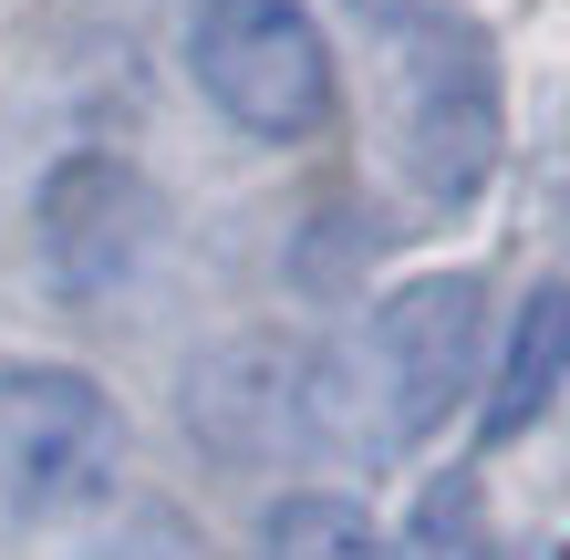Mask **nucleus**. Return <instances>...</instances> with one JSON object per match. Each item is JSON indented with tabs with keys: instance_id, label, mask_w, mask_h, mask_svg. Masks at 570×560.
I'll list each match as a JSON object with an SVG mask.
<instances>
[{
	"instance_id": "nucleus-4",
	"label": "nucleus",
	"mask_w": 570,
	"mask_h": 560,
	"mask_svg": "<svg viewBox=\"0 0 570 560\" xmlns=\"http://www.w3.org/2000/svg\"><path fill=\"white\" fill-rule=\"evenodd\" d=\"M125 478V405L83 364H0V509L73 519Z\"/></svg>"
},
{
	"instance_id": "nucleus-6",
	"label": "nucleus",
	"mask_w": 570,
	"mask_h": 560,
	"mask_svg": "<svg viewBox=\"0 0 570 560\" xmlns=\"http://www.w3.org/2000/svg\"><path fill=\"white\" fill-rule=\"evenodd\" d=\"M31 228H42V271H52V291L105 302V291H125V281L146 271L166 208H156V187L125 167V156L83 146V156H62V167L42 177V208H31Z\"/></svg>"
},
{
	"instance_id": "nucleus-1",
	"label": "nucleus",
	"mask_w": 570,
	"mask_h": 560,
	"mask_svg": "<svg viewBox=\"0 0 570 560\" xmlns=\"http://www.w3.org/2000/svg\"><path fill=\"white\" fill-rule=\"evenodd\" d=\"M343 364V415H353V456H394L425 446L435 425L466 405V384L488 364V281L478 271H425L405 291H384Z\"/></svg>"
},
{
	"instance_id": "nucleus-2",
	"label": "nucleus",
	"mask_w": 570,
	"mask_h": 560,
	"mask_svg": "<svg viewBox=\"0 0 570 560\" xmlns=\"http://www.w3.org/2000/svg\"><path fill=\"white\" fill-rule=\"evenodd\" d=\"M187 436L228 456V468H291V456H353L343 415V364L301 333H239L218 353H197L187 384Z\"/></svg>"
},
{
	"instance_id": "nucleus-3",
	"label": "nucleus",
	"mask_w": 570,
	"mask_h": 560,
	"mask_svg": "<svg viewBox=\"0 0 570 560\" xmlns=\"http://www.w3.org/2000/svg\"><path fill=\"white\" fill-rule=\"evenodd\" d=\"M187 73L259 146H301L332 125V42L301 0H197Z\"/></svg>"
},
{
	"instance_id": "nucleus-10",
	"label": "nucleus",
	"mask_w": 570,
	"mask_h": 560,
	"mask_svg": "<svg viewBox=\"0 0 570 560\" xmlns=\"http://www.w3.org/2000/svg\"><path fill=\"white\" fill-rule=\"evenodd\" d=\"M498 560H570V540H550V550H498Z\"/></svg>"
},
{
	"instance_id": "nucleus-5",
	"label": "nucleus",
	"mask_w": 570,
	"mask_h": 560,
	"mask_svg": "<svg viewBox=\"0 0 570 560\" xmlns=\"http://www.w3.org/2000/svg\"><path fill=\"white\" fill-rule=\"evenodd\" d=\"M498 167V73L466 21H425L405 42V177L435 208H466Z\"/></svg>"
},
{
	"instance_id": "nucleus-9",
	"label": "nucleus",
	"mask_w": 570,
	"mask_h": 560,
	"mask_svg": "<svg viewBox=\"0 0 570 560\" xmlns=\"http://www.w3.org/2000/svg\"><path fill=\"white\" fill-rule=\"evenodd\" d=\"M405 560H498L488 550V519H478V488L466 478H435L425 509H415V550Z\"/></svg>"
},
{
	"instance_id": "nucleus-7",
	"label": "nucleus",
	"mask_w": 570,
	"mask_h": 560,
	"mask_svg": "<svg viewBox=\"0 0 570 560\" xmlns=\"http://www.w3.org/2000/svg\"><path fill=\"white\" fill-rule=\"evenodd\" d=\"M560 384H570V281H550V291H529V302H519L509 353H498V374H488V415H478V436H488V446L529 436Z\"/></svg>"
},
{
	"instance_id": "nucleus-8",
	"label": "nucleus",
	"mask_w": 570,
	"mask_h": 560,
	"mask_svg": "<svg viewBox=\"0 0 570 560\" xmlns=\"http://www.w3.org/2000/svg\"><path fill=\"white\" fill-rule=\"evenodd\" d=\"M259 560H405V550H394L353 499L291 488V499H271V519H259Z\"/></svg>"
}]
</instances>
